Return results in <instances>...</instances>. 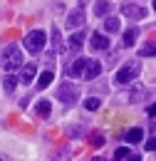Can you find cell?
Masks as SVG:
<instances>
[{"instance_id": "1", "label": "cell", "mask_w": 156, "mask_h": 161, "mask_svg": "<svg viewBox=\"0 0 156 161\" xmlns=\"http://www.w3.org/2000/svg\"><path fill=\"white\" fill-rule=\"evenodd\" d=\"M0 64H3L8 72H15V69H20V67L25 64L22 52H20L18 45H8V47L3 50V55H0Z\"/></svg>"}, {"instance_id": "2", "label": "cell", "mask_w": 156, "mask_h": 161, "mask_svg": "<svg viewBox=\"0 0 156 161\" xmlns=\"http://www.w3.org/2000/svg\"><path fill=\"white\" fill-rule=\"evenodd\" d=\"M139 72H141V62H126L124 67H119L114 72V84H131V82H136Z\"/></svg>"}, {"instance_id": "3", "label": "cell", "mask_w": 156, "mask_h": 161, "mask_svg": "<svg viewBox=\"0 0 156 161\" xmlns=\"http://www.w3.org/2000/svg\"><path fill=\"white\" fill-rule=\"evenodd\" d=\"M22 42H25V50H27V52L40 55V52L45 50V45H47V35H45V30H30Z\"/></svg>"}, {"instance_id": "4", "label": "cell", "mask_w": 156, "mask_h": 161, "mask_svg": "<svg viewBox=\"0 0 156 161\" xmlns=\"http://www.w3.org/2000/svg\"><path fill=\"white\" fill-rule=\"evenodd\" d=\"M57 99L64 102V104H75L79 99V87L75 82H62L57 87Z\"/></svg>"}, {"instance_id": "5", "label": "cell", "mask_w": 156, "mask_h": 161, "mask_svg": "<svg viewBox=\"0 0 156 161\" xmlns=\"http://www.w3.org/2000/svg\"><path fill=\"white\" fill-rule=\"evenodd\" d=\"M121 15H126V18H131V20H144V18H146V10H144L141 5H134V3H124V5H121Z\"/></svg>"}, {"instance_id": "6", "label": "cell", "mask_w": 156, "mask_h": 161, "mask_svg": "<svg viewBox=\"0 0 156 161\" xmlns=\"http://www.w3.org/2000/svg\"><path fill=\"white\" fill-rule=\"evenodd\" d=\"M87 57H77V60H72L67 64V75L70 77H84V69H87Z\"/></svg>"}, {"instance_id": "7", "label": "cell", "mask_w": 156, "mask_h": 161, "mask_svg": "<svg viewBox=\"0 0 156 161\" xmlns=\"http://www.w3.org/2000/svg\"><path fill=\"white\" fill-rule=\"evenodd\" d=\"M89 47H92L94 52H104V50H109V37L102 35V32H92V37H89Z\"/></svg>"}, {"instance_id": "8", "label": "cell", "mask_w": 156, "mask_h": 161, "mask_svg": "<svg viewBox=\"0 0 156 161\" xmlns=\"http://www.w3.org/2000/svg\"><path fill=\"white\" fill-rule=\"evenodd\" d=\"M35 75H37V64L35 62H25L22 69H20V82L22 84H30V82L35 80Z\"/></svg>"}, {"instance_id": "9", "label": "cell", "mask_w": 156, "mask_h": 161, "mask_svg": "<svg viewBox=\"0 0 156 161\" xmlns=\"http://www.w3.org/2000/svg\"><path fill=\"white\" fill-rule=\"evenodd\" d=\"M82 25H84V10L82 8H75L70 15H67V27H72V30H82Z\"/></svg>"}, {"instance_id": "10", "label": "cell", "mask_w": 156, "mask_h": 161, "mask_svg": "<svg viewBox=\"0 0 156 161\" xmlns=\"http://www.w3.org/2000/svg\"><path fill=\"white\" fill-rule=\"evenodd\" d=\"M99 75H102V64L94 60L87 62V69H84V80H97Z\"/></svg>"}, {"instance_id": "11", "label": "cell", "mask_w": 156, "mask_h": 161, "mask_svg": "<svg viewBox=\"0 0 156 161\" xmlns=\"http://www.w3.org/2000/svg\"><path fill=\"white\" fill-rule=\"evenodd\" d=\"M124 139L129 141V144H139V141L144 139V129H139V126H134V129H129Z\"/></svg>"}, {"instance_id": "12", "label": "cell", "mask_w": 156, "mask_h": 161, "mask_svg": "<svg viewBox=\"0 0 156 161\" xmlns=\"http://www.w3.org/2000/svg\"><path fill=\"white\" fill-rule=\"evenodd\" d=\"M136 37H139V30L136 27H129L124 32V47H134L136 45Z\"/></svg>"}, {"instance_id": "13", "label": "cell", "mask_w": 156, "mask_h": 161, "mask_svg": "<svg viewBox=\"0 0 156 161\" xmlns=\"http://www.w3.org/2000/svg\"><path fill=\"white\" fill-rule=\"evenodd\" d=\"M82 45H84V32L79 30V32H75V35L70 37V50L77 52V50H82Z\"/></svg>"}, {"instance_id": "14", "label": "cell", "mask_w": 156, "mask_h": 161, "mask_svg": "<svg viewBox=\"0 0 156 161\" xmlns=\"http://www.w3.org/2000/svg\"><path fill=\"white\" fill-rule=\"evenodd\" d=\"M109 10H112L109 0H97L94 3V15H109Z\"/></svg>"}, {"instance_id": "15", "label": "cell", "mask_w": 156, "mask_h": 161, "mask_svg": "<svg viewBox=\"0 0 156 161\" xmlns=\"http://www.w3.org/2000/svg\"><path fill=\"white\" fill-rule=\"evenodd\" d=\"M139 57H156V42H146L139 47Z\"/></svg>"}, {"instance_id": "16", "label": "cell", "mask_w": 156, "mask_h": 161, "mask_svg": "<svg viewBox=\"0 0 156 161\" xmlns=\"http://www.w3.org/2000/svg\"><path fill=\"white\" fill-rule=\"evenodd\" d=\"M50 112H52L50 99H40V102H37V114L42 117V119H47V117H50Z\"/></svg>"}, {"instance_id": "17", "label": "cell", "mask_w": 156, "mask_h": 161, "mask_svg": "<svg viewBox=\"0 0 156 161\" xmlns=\"http://www.w3.org/2000/svg\"><path fill=\"white\" fill-rule=\"evenodd\" d=\"M3 87H5V92H8V94H13V92H15V87H18V77L8 75V77L3 80Z\"/></svg>"}, {"instance_id": "18", "label": "cell", "mask_w": 156, "mask_h": 161, "mask_svg": "<svg viewBox=\"0 0 156 161\" xmlns=\"http://www.w3.org/2000/svg\"><path fill=\"white\" fill-rule=\"evenodd\" d=\"M55 80V77H52V72H42V75H40L37 77V89H45V87H50V82Z\"/></svg>"}, {"instance_id": "19", "label": "cell", "mask_w": 156, "mask_h": 161, "mask_svg": "<svg viewBox=\"0 0 156 161\" xmlns=\"http://www.w3.org/2000/svg\"><path fill=\"white\" fill-rule=\"evenodd\" d=\"M99 107H102V99H99V97H87V99H84V109H89V112H97Z\"/></svg>"}, {"instance_id": "20", "label": "cell", "mask_w": 156, "mask_h": 161, "mask_svg": "<svg viewBox=\"0 0 156 161\" xmlns=\"http://www.w3.org/2000/svg\"><path fill=\"white\" fill-rule=\"evenodd\" d=\"M104 30H107V32H117L119 30V20L117 18H107V20H104Z\"/></svg>"}, {"instance_id": "21", "label": "cell", "mask_w": 156, "mask_h": 161, "mask_svg": "<svg viewBox=\"0 0 156 161\" xmlns=\"http://www.w3.org/2000/svg\"><path fill=\"white\" fill-rule=\"evenodd\" d=\"M59 42H62L59 30H57V27H52V45H55V50H62V45H59Z\"/></svg>"}, {"instance_id": "22", "label": "cell", "mask_w": 156, "mask_h": 161, "mask_svg": "<svg viewBox=\"0 0 156 161\" xmlns=\"http://www.w3.org/2000/svg\"><path fill=\"white\" fill-rule=\"evenodd\" d=\"M89 141H92L94 146H102V144H104V134H99V131H94V134L89 136Z\"/></svg>"}, {"instance_id": "23", "label": "cell", "mask_w": 156, "mask_h": 161, "mask_svg": "<svg viewBox=\"0 0 156 161\" xmlns=\"http://www.w3.org/2000/svg\"><path fill=\"white\" fill-rule=\"evenodd\" d=\"M126 156H129V149H126V146H119L117 151H114V159H126Z\"/></svg>"}, {"instance_id": "24", "label": "cell", "mask_w": 156, "mask_h": 161, "mask_svg": "<svg viewBox=\"0 0 156 161\" xmlns=\"http://www.w3.org/2000/svg\"><path fill=\"white\" fill-rule=\"evenodd\" d=\"M146 149H149V151H156V136H151V139L146 141Z\"/></svg>"}, {"instance_id": "25", "label": "cell", "mask_w": 156, "mask_h": 161, "mask_svg": "<svg viewBox=\"0 0 156 161\" xmlns=\"http://www.w3.org/2000/svg\"><path fill=\"white\" fill-rule=\"evenodd\" d=\"M149 117H156V102L151 104V107H149Z\"/></svg>"}, {"instance_id": "26", "label": "cell", "mask_w": 156, "mask_h": 161, "mask_svg": "<svg viewBox=\"0 0 156 161\" xmlns=\"http://www.w3.org/2000/svg\"><path fill=\"white\" fill-rule=\"evenodd\" d=\"M126 159H129V161H141V156H139V154H129Z\"/></svg>"}, {"instance_id": "27", "label": "cell", "mask_w": 156, "mask_h": 161, "mask_svg": "<svg viewBox=\"0 0 156 161\" xmlns=\"http://www.w3.org/2000/svg\"><path fill=\"white\" fill-rule=\"evenodd\" d=\"M0 161H13V159H10L8 154H0Z\"/></svg>"}, {"instance_id": "28", "label": "cell", "mask_w": 156, "mask_h": 161, "mask_svg": "<svg viewBox=\"0 0 156 161\" xmlns=\"http://www.w3.org/2000/svg\"><path fill=\"white\" fill-rule=\"evenodd\" d=\"M92 161H107V159H102V156H94V159H92Z\"/></svg>"}, {"instance_id": "29", "label": "cell", "mask_w": 156, "mask_h": 161, "mask_svg": "<svg viewBox=\"0 0 156 161\" xmlns=\"http://www.w3.org/2000/svg\"><path fill=\"white\" fill-rule=\"evenodd\" d=\"M154 10H156V0H154Z\"/></svg>"}]
</instances>
